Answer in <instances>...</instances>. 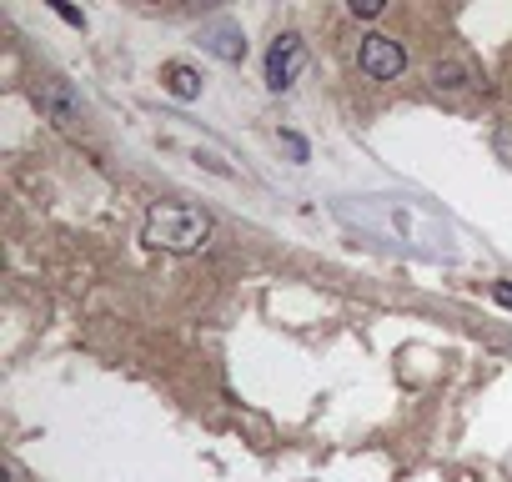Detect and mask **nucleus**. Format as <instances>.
I'll use <instances>...</instances> for the list:
<instances>
[{"instance_id": "obj_1", "label": "nucleus", "mask_w": 512, "mask_h": 482, "mask_svg": "<svg viewBox=\"0 0 512 482\" xmlns=\"http://www.w3.org/2000/svg\"><path fill=\"white\" fill-rule=\"evenodd\" d=\"M211 231H216L211 211H201V206H181V201H161V206H151L141 241H146L151 252L186 257V252H201V247H206Z\"/></svg>"}, {"instance_id": "obj_2", "label": "nucleus", "mask_w": 512, "mask_h": 482, "mask_svg": "<svg viewBox=\"0 0 512 482\" xmlns=\"http://www.w3.org/2000/svg\"><path fill=\"white\" fill-rule=\"evenodd\" d=\"M302 71H307V46H302V36H297V31L277 36L272 51H267V86H272V91H287V86H297Z\"/></svg>"}, {"instance_id": "obj_3", "label": "nucleus", "mask_w": 512, "mask_h": 482, "mask_svg": "<svg viewBox=\"0 0 512 482\" xmlns=\"http://www.w3.org/2000/svg\"><path fill=\"white\" fill-rule=\"evenodd\" d=\"M357 61H362V71H367L372 81H397V76L407 71V51H402V41H392V36H362Z\"/></svg>"}, {"instance_id": "obj_4", "label": "nucleus", "mask_w": 512, "mask_h": 482, "mask_svg": "<svg viewBox=\"0 0 512 482\" xmlns=\"http://www.w3.org/2000/svg\"><path fill=\"white\" fill-rule=\"evenodd\" d=\"M201 41H206V51L211 56H221V61H246V41H241V31L231 26V21H211L206 31H201Z\"/></svg>"}, {"instance_id": "obj_5", "label": "nucleus", "mask_w": 512, "mask_h": 482, "mask_svg": "<svg viewBox=\"0 0 512 482\" xmlns=\"http://www.w3.org/2000/svg\"><path fill=\"white\" fill-rule=\"evenodd\" d=\"M161 81H166V91H171L176 101H196V96H201V76H196L191 66H181V61H171V66L161 71Z\"/></svg>"}, {"instance_id": "obj_6", "label": "nucleus", "mask_w": 512, "mask_h": 482, "mask_svg": "<svg viewBox=\"0 0 512 482\" xmlns=\"http://www.w3.org/2000/svg\"><path fill=\"white\" fill-rule=\"evenodd\" d=\"M432 86L437 91H462L467 86V66L462 61H437L432 66Z\"/></svg>"}, {"instance_id": "obj_7", "label": "nucleus", "mask_w": 512, "mask_h": 482, "mask_svg": "<svg viewBox=\"0 0 512 482\" xmlns=\"http://www.w3.org/2000/svg\"><path fill=\"white\" fill-rule=\"evenodd\" d=\"M41 101L51 106V116H56L61 126H71V121H76V106H71V96H66V86H46V91H41Z\"/></svg>"}, {"instance_id": "obj_8", "label": "nucleus", "mask_w": 512, "mask_h": 482, "mask_svg": "<svg viewBox=\"0 0 512 482\" xmlns=\"http://www.w3.org/2000/svg\"><path fill=\"white\" fill-rule=\"evenodd\" d=\"M382 11H387L382 0H352V16H367V21H372V16H382Z\"/></svg>"}, {"instance_id": "obj_9", "label": "nucleus", "mask_w": 512, "mask_h": 482, "mask_svg": "<svg viewBox=\"0 0 512 482\" xmlns=\"http://www.w3.org/2000/svg\"><path fill=\"white\" fill-rule=\"evenodd\" d=\"M56 16H61L66 26H86V16H81L76 6H66V0H56Z\"/></svg>"}, {"instance_id": "obj_10", "label": "nucleus", "mask_w": 512, "mask_h": 482, "mask_svg": "<svg viewBox=\"0 0 512 482\" xmlns=\"http://www.w3.org/2000/svg\"><path fill=\"white\" fill-rule=\"evenodd\" d=\"M282 141H287V151H292V156H297V161H307V141H302V136H292V131H287V136H282Z\"/></svg>"}, {"instance_id": "obj_11", "label": "nucleus", "mask_w": 512, "mask_h": 482, "mask_svg": "<svg viewBox=\"0 0 512 482\" xmlns=\"http://www.w3.org/2000/svg\"><path fill=\"white\" fill-rule=\"evenodd\" d=\"M492 297H497L502 307H512V287H492Z\"/></svg>"}]
</instances>
